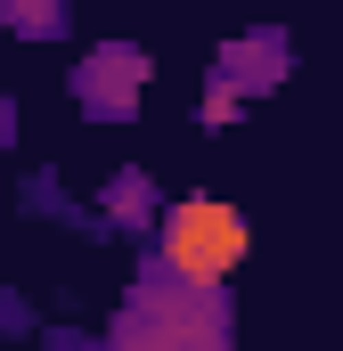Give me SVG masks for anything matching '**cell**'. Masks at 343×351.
Masks as SVG:
<instances>
[{
    "label": "cell",
    "mask_w": 343,
    "mask_h": 351,
    "mask_svg": "<svg viewBox=\"0 0 343 351\" xmlns=\"http://www.w3.org/2000/svg\"><path fill=\"white\" fill-rule=\"evenodd\" d=\"M106 351H229V311H221V294L147 269L131 286L123 319L106 327Z\"/></svg>",
    "instance_id": "6da1fadb"
},
{
    "label": "cell",
    "mask_w": 343,
    "mask_h": 351,
    "mask_svg": "<svg viewBox=\"0 0 343 351\" xmlns=\"http://www.w3.org/2000/svg\"><path fill=\"white\" fill-rule=\"evenodd\" d=\"M246 245H254V229L221 196H180L156 221V269L180 286H204V294H221V278L246 262Z\"/></svg>",
    "instance_id": "7a4b0ae2"
},
{
    "label": "cell",
    "mask_w": 343,
    "mask_h": 351,
    "mask_svg": "<svg viewBox=\"0 0 343 351\" xmlns=\"http://www.w3.org/2000/svg\"><path fill=\"white\" fill-rule=\"evenodd\" d=\"M286 74V33H246V41H229L221 49V66H213V90H204V123H229L254 90H270Z\"/></svg>",
    "instance_id": "3957f363"
},
{
    "label": "cell",
    "mask_w": 343,
    "mask_h": 351,
    "mask_svg": "<svg viewBox=\"0 0 343 351\" xmlns=\"http://www.w3.org/2000/svg\"><path fill=\"white\" fill-rule=\"evenodd\" d=\"M139 90H147V49H131V41H106V49H90L82 66H74V98H82V114L131 123V114H139Z\"/></svg>",
    "instance_id": "277c9868"
},
{
    "label": "cell",
    "mask_w": 343,
    "mask_h": 351,
    "mask_svg": "<svg viewBox=\"0 0 343 351\" xmlns=\"http://www.w3.org/2000/svg\"><path fill=\"white\" fill-rule=\"evenodd\" d=\"M0 25H16V33H66V8H0Z\"/></svg>",
    "instance_id": "5b68a950"
},
{
    "label": "cell",
    "mask_w": 343,
    "mask_h": 351,
    "mask_svg": "<svg viewBox=\"0 0 343 351\" xmlns=\"http://www.w3.org/2000/svg\"><path fill=\"white\" fill-rule=\"evenodd\" d=\"M8 139H16V106L0 98V147H8Z\"/></svg>",
    "instance_id": "8992f818"
}]
</instances>
